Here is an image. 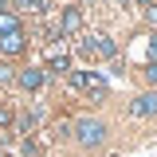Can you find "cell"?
Returning a JSON list of instances; mask_svg holds the SVG:
<instances>
[{
    "mask_svg": "<svg viewBox=\"0 0 157 157\" xmlns=\"http://www.w3.org/2000/svg\"><path fill=\"white\" fill-rule=\"evenodd\" d=\"M71 90H78V94H90V98H106V78L94 75V71H71Z\"/></svg>",
    "mask_w": 157,
    "mask_h": 157,
    "instance_id": "obj_1",
    "label": "cell"
},
{
    "mask_svg": "<svg viewBox=\"0 0 157 157\" xmlns=\"http://www.w3.org/2000/svg\"><path fill=\"white\" fill-rule=\"evenodd\" d=\"M75 137L86 145V149H94V145L106 141V126H102L98 118H78V122H75Z\"/></svg>",
    "mask_w": 157,
    "mask_h": 157,
    "instance_id": "obj_2",
    "label": "cell"
},
{
    "mask_svg": "<svg viewBox=\"0 0 157 157\" xmlns=\"http://www.w3.org/2000/svg\"><path fill=\"white\" fill-rule=\"evenodd\" d=\"M78 51H82V55H114L118 47H114V39L94 36V39H86V43H78Z\"/></svg>",
    "mask_w": 157,
    "mask_h": 157,
    "instance_id": "obj_3",
    "label": "cell"
},
{
    "mask_svg": "<svg viewBox=\"0 0 157 157\" xmlns=\"http://www.w3.org/2000/svg\"><path fill=\"white\" fill-rule=\"evenodd\" d=\"M134 114L137 118H153L157 114V90H149V94L137 98V102H134Z\"/></svg>",
    "mask_w": 157,
    "mask_h": 157,
    "instance_id": "obj_4",
    "label": "cell"
},
{
    "mask_svg": "<svg viewBox=\"0 0 157 157\" xmlns=\"http://www.w3.org/2000/svg\"><path fill=\"white\" fill-rule=\"evenodd\" d=\"M78 24H82V12H78V8H67V12H63V36H67V39H75Z\"/></svg>",
    "mask_w": 157,
    "mask_h": 157,
    "instance_id": "obj_5",
    "label": "cell"
},
{
    "mask_svg": "<svg viewBox=\"0 0 157 157\" xmlns=\"http://www.w3.org/2000/svg\"><path fill=\"white\" fill-rule=\"evenodd\" d=\"M20 86H24V90H39V86H43V71H39V67H28V71L20 75Z\"/></svg>",
    "mask_w": 157,
    "mask_h": 157,
    "instance_id": "obj_6",
    "label": "cell"
},
{
    "mask_svg": "<svg viewBox=\"0 0 157 157\" xmlns=\"http://www.w3.org/2000/svg\"><path fill=\"white\" fill-rule=\"evenodd\" d=\"M8 36H20V20L12 12H0V39H8Z\"/></svg>",
    "mask_w": 157,
    "mask_h": 157,
    "instance_id": "obj_7",
    "label": "cell"
},
{
    "mask_svg": "<svg viewBox=\"0 0 157 157\" xmlns=\"http://www.w3.org/2000/svg\"><path fill=\"white\" fill-rule=\"evenodd\" d=\"M20 12H32V16H39V12H47V0H16Z\"/></svg>",
    "mask_w": 157,
    "mask_h": 157,
    "instance_id": "obj_8",
    "label": "cell"
},
{
    "mask_svg": "<svg viewBox=\"0 0 157 157\" xmlns=\"http://www.w3.org/2000/svg\"><path fill=\"white\" fill-rule=\"evenodd\" d=\"M0 51H8V55H12V51H24V32H20V36L0 39Z\"/></svg>",
    "mask_w": 157,
    "mask_h": 157,
    "instance_id": "obj_9",
    "label": "cell"
},
{
    "mask_svg": "<svg viewBox=\"0 0 157 157\" xmlns=\"http://www.w3.org/2000/svg\"><path fill=\"white\" fill-rule=\"evenodd\" d=\"M51 67H55V71H67V67H71V59H67V55H51Z\"/></svg>",
    "mask_w": 157,
    "mask_h": 157,
    "instance_id": "obj_10",
    "label": "cell"
},
{
    "mask_svg": "<svg viewBox=\"0 0 157 157\" xmlns=\"http://www.w3.org/2000/svg\"><path fill=\"white\" fill-rule=\"evenodd\" d=\"M8 78H12V67H8V63H0V82H8Z\"/></svg>",
    "mask_w": 157,
    "mask_h": 157,
    "instance_id": "obj_11",
    "label": "cell"
},
{
    "mask_svg": "<svg viewBox=\"0 0 157 157\" xmlns=\"http://www.w3.org/2000/svg\"><path fill=\"white\" fill-rule=\"evenodd\" d=\"M8 122H12V110H8V106H0V126H8Z\"/></svg>",
    "mask_w": 157,
    "mask_h": 157,
    "instance_id": "obj_12",
    "label": "cell"
},
{
    "mask_svg": "<svg viewBox=\"0 0 157 157\" xmlns=\"http://www.w3.org/2000/svg\"><path fill=\"white\" fill-rule=\"evenodd\" d=\"M145 78H149V82H157V63H149V67H145Z\"/></svg>",
    "mask_w": 157,
    "mask_h": 157,
    "instance_id": "obj_13",
    "label": "cell"
},
{
    "mask_svg": "<svg viewBox=\"0 0 157 157\" xmlns=\"http://www.w3.org/2000/svg\"><path fill=\"white\" fill-rule=\"evenodd\" d=\"M149 51H153V63H157V36H149Z\"/></svg>",
    "mask_w": 157,
    "mask_h": 157,
    "instance_id": "obj_14",
    "label": "cell"
},
{
    "mask_svg": "<svg viewBox=\"0 0 157 157\" xmlns=\"http://www.w3.org/2000/svg\"><path fill=\"white\" fill-rule=\"evenodd\" d=\"M137 4H145V12H149V8H153V0H137Z\"/></svg>",
    "mask_w": 157,
    "mask_h": 157,
    "instance_id": "obj_15",
    "label": "cell"
}]
</instances>
